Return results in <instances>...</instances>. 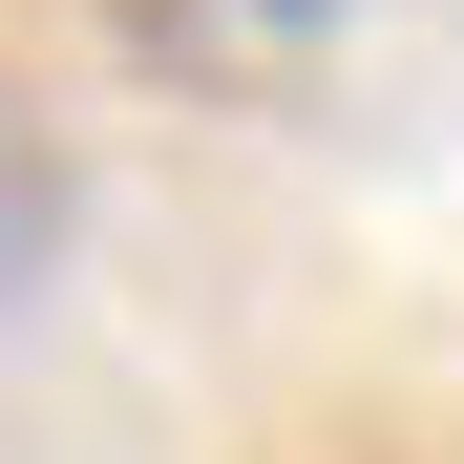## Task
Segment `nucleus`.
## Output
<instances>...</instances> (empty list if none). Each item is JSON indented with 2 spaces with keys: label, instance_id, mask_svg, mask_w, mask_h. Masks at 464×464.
I'll list each match as a JSON object with an SVG mask.
<instances>
[{
  "label": "nucleus",
  "instance_id": "obj_1",
  "mask_svg": "<svg viewBox=\"0 0 464 464\" xmlns=\"http://www.w3.org/2000/svg\"><path fill=\"white\" fill-rule=\"evenodd\" d=\"M85 22L148 85H190V106H317L338 43H359V0H85Z\"/></svg>",
  "mask_w": 464,
  "mask_h": 464
},
{
  "label": "nucleus",
  "instance_id": "obj_2",
  "mask_svg": "<svg viewBox=\"0 0 464 464\" xmlns=\"http://www.w3.org/2000/svg\"><path fill=\"white\" fill-rule=\"evenodd\" d=\"M43 254H63V127L0 85V275H43Z\"/></svg>",
  "mask_w": 464,
  "mask_h": 464
}]
</instances>
